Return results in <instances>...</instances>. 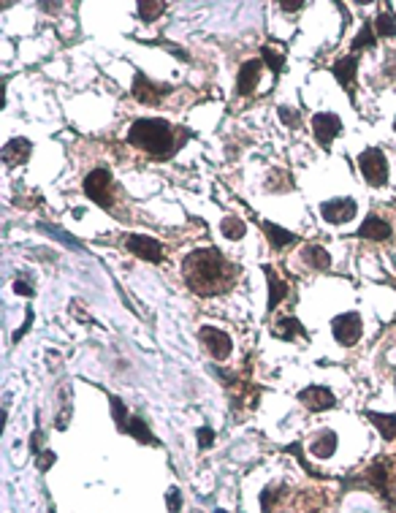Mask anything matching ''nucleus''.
I'll return each mask as SVG.
<instances>
[{
	"label": "nucleus",
	"instance_id": "f257e3e1",
	"mask_svg": "<svg viewBox=\"0 0 396 513\" xmlns=\"http://www.w3.org/2000/svg\"><path fill=\"white\" fill-rule=\"evenodd\" d=\"M182 274H185L188 288L196 291L198 296H220L225 291H231V285L236 283L239 266L231 264L215 248H207L190 253L182 261Z\"/></svg>",
	"mask_w": 396,
	"mask_h": 513
},
{
	"label": "nucleus",
	"instance_id": "f03ea898",
	"mask_svg": "<svg viewBox=\"0 0 396 513\" xmlns=\"http://www.w3.org/2000/svg\"><path fill=\"white\" fill-rule=\"evenodd\" d=\"M128 144H133L136 150H144L147 155L160 160H169L179 150V139L174 136L172 123L166 120H155V117H147V120H136L128 131Z\"/></svg>",
	"mask_w": 396,
	"mask_h": 513
},
{
	"label": "nucleus",
	"instance_id": "7ed1b4c3",
	"mask_svg": "<svg viewBox=\"0 0 396 513\" xmlns=\"http://www.w3.org/2000/svg\"><path fill=\"white\" fill-rule=\"evenodd\" d=\"M85 195L90 201H95L98 207H104V210H112L114 207V195H112V171L109 169H92L90 174L85 177Z\"/></svg>",
	"mask_w": 396,
	"mask_h": 513
},
{
	"label": "nucleus",
	"instance_id": "20e7f679",
	"mask_svg": "<svg viewBox=\"0 0 396 513\" xmlns=\"http://www.w3.org/2000/svg\"><path fill=\"white\" fill-rule=\"evenodd\" d=\"M359 169H361L364 179L372 185V188H383L388 182V160L385 152L380 147H369L359 155Z\"/></svg>",
	"mask_w": 396,
	"mask_h": 513
},
{
	"label": "nucleus",
	"instance_id": "39448f33",
	"mask_svg": "<svg viewBox=\"0 0 396 513\" xmlns=\"http://www.w3.org/2000/svg\"><path fill=\"white\" fill-rule=\"evenodd\" d=\"M331 332H334V339H337L340 345H344V348L356 345V342L361 339V332H364L361 315H359V313L337 315V318L331 320Z\"/></svg>",
	"mask_w": 396,
	"mask_h": 513
},
{
	"label": "nucleus",
	"instance_id": "423d86ee",
	"mask_svg": "<svg viewBox=\"0 0 396 513\" xmlns=\"http://www.w3.org/2000/svg\"><path fill=\"white\" fill-rule=\"evenodd\" d=\"M125 248H128V253H133L136 258L150 261V264H160V261L166 258L163 245H160L157 239H152V236H144V234H131V236L125 239Z\"/></svg>",
	"mask_w": 396,
	"mask_h": 513
},
{
	"label": "nucleus",
	"instance_id": "0eeeda50",
	"mask_svg": "<svg viewBox=\"0 0 396 513\" xmlns=\"http://www.w3.org/2000/svg\"><path fill=\"white\" fill-rule=\"evenodd\" d=\"M359 212V204L356 198H331V201H323L320 204V215L323 220L331 223V226H342V223H350Z\"/></svg>",
	"mask_w": 396,
	"mask_h": 513
},
{
	"label": "nucleus",
	"instance_id": "6e6552de",
	"mask_svg": "<svg viewBox=\"0 0 396 513\" xmlns=\"http://www.w3.org/2000/svg\"><path fill=\"white\" fill-rule=\"evenodd\" d=\"M312 131H315V139L318 144L328 150L334 136H340L342 131V120L334 114V111H320V114H312Z\"/></svg>",
	"mask_w": 396,
	"mask_h": 513
},
{
	"label": "nucleus",
	"instance_id": "1a4fd4ad",
	"mask_svg": "<svg viewBox=\"0 0 396 513\" xmlns=\"http://www.w3.org/2000/svg\"><path fill=\"white\" fill-rule=\"evenodd\" d=\"M198 339L207 345V351L217 361H225L228 356H231V351H234V342H231V337L225 334V332H220V329H215V326H201L198 329Z\"/></svg>",
	"mask_w": 396,
	"mask_h": 513
},
{
	"label": "nucleus",
	"instance_id": "9d476101",
	"mask_svg": "<svg viewBox=\"0 0 396 513\" xmlns=\"http://www.w3.org/2000/svg\"><path fill=\"white\" fill-rule=\"evenodd\" d=\"M299 402L312 413H323V410L337 405V397L326 386H307V389L299 391Z\"/></svg>",
	"mask_w": 396,
	"mask_h": 513
},
{
	"label": "nucleus",
	"instance_id": "9b49d317",
	"mask_svg": "<svg viewBox=\"0 0 396 513\" xmlns=\"http://www.w3.org/2000/svg\"><path fill=\"white\" fill-rule=\"evenodd\" d=\"M169 92H172V87L157 85L152 79H147L144 73L133 76V98H136L138 104H160V98L169 95Z\"/></svg>",
	"mask_w": 396,
	"mask_h": 513
},
{
	"label": "nucleus",
	"instance_id": "f8f14e48",
	"mask_svg": "<svg viewBox=\"0 0 396 513\" xmlns=\"http://www.w3.org/2000/svg\"><path fill=\"white\" fill-rule=\"evenodd\" d=\"M30 152H33V144L28 139H11L3 147V166L17 169V166H22L25 160L30 158Z\"/></svg>",
	"mask_w": 396,
	"mask_h": 513
},
{
	"label": "nucleus",
	"instance_id": "ddd939ff",
	"mask_svg": "<svg viewBox=\"0 0 396 513\" xmlns=\"http://www.w3.org/2000/svg\"><path fill=\"white\" fill-rule=\"evenodd\" d=\"M258 79H260V60H247L239 68V76H236V92L239 95H253Z\"/></svg>",
	"mask_w": 396,
	"mask_h": 513
},
{
	"label": "nucleus",
	"instance_id": "4468645a",
	"mask_svg": "<svg viewBox=\"0 0 396 513\" xmlns=\"http://www.w3.org/2000/svg\"><path fill=\"white\" fill-rule=\"evenodd\" d=\"M359 236L369 239V242H385L391 236V226L383 217H378V215H369L361 223V229H359Z\"/></svg>",
	"mask_w": 396,
	"mask_h": 513
},
{
	"label": "nucleus",
	"instance_id": "2eb2a0df",
	"mask_svg": "<svg viewBox=\"0 0 396 513\" xmlns=\"http://www.w3.org/2000/svg\"><path fill=\"white\" fill-rule=\"evenodd\" d=\"M356 66H359V57L356 54H344L342 60H337L334 66H331V73L340 79V85H342L347 92H353V79H356Z\"/></svg>",
	"mask_w": 396,
	"mask_h": 513
},
{
	"label": "nucleus",
	"instance_id": "dca6fc26",
	"mask_svg": "<svg viewBox=\"0 0 396 513\" xmlns=\"http://www.w3.org/2000/svg\"><path fill=\"white\" fill-rule=\"evenodd\" d=\"M263 272H266V283H269V301H266V310L272 313V310H277V304L288 296V283L280 280V274H277L272 266H263Z\"/></svg>",
	"mask_w": 396,
	"mask_h": 513
},
{
	"label": "nucleus",
	"instance_id": "f3484780",
	"mask_svg": "<svg viewBox=\"0 0 396 513\" xmlns=\"http://www.w3.org/2000/svg\"><path fill=\"white\" fill-rule=\"evenodd\" d=\"M301 261L310 266V269L326 272L328 266H331V255H328L326 248H320V245H304V250H301Z\"/></svg>",
	"mask_w": 396,
	"mask_h": 513
},
{
	"label": "nucleus",
	"instance_id": "a211bd4d",
	"mask_svg": "<svg viewBox=\"0 0 396 513\" xmlns=\"http://www.w3.org/2000/svg\"><path fill=\"white\" fill-rule=\"evenodd\" d=\"M366 418L380 429L383 440H394L396 437V416L394 413H375V410H366Z\"/></svg>",
	"mask_w": 396,
	"mask_h": 513
},
{
	"label": "nucleus",
	"instance_id": "6ab92c4d",
	"mask_svg": "<svg viewBox=\"0 0 396 513\" xmlns=\"http://www.w3.org/2000/svg\"><path fill=\"white\" fill-rule=\"evenodd\" d=\"M310 451L318 457V459H328V457H334V451H337V435H334L331 429L320 432V435L310 442Z\"/></svg>",
	"mask_w": 396,
	"mask_h": 513
},
{
	"label": "nucleus",
	"instance_id": "aec40b11",
	"mask_svg": "<svg viewBox=\"0 0 396 513\" xmlns=\"http://www.w3.org/2000/svg\"><path fill=\"white\" fill-rule=\"evenodd\" d=\"M260 229H263V234L272 239V245H275L277 250H282V248H288V245H293L296 242V234H291V231H285V229H280V226H275V223H260Z\"/></svg>",
	"mask_w": 396,
	"mask_h": 513
},
{
	"label": "nucleus",
	"instance_id": "412c9836",
	"mask_svg": "<svg viewBox=\"0 0 396 513\" xmlns=\"http://www.w3.org/2000/svg\"><path fill=\"white\" fill-rule=\"evenodd\" d=\"M272 334H275L277 339H293V337H304V329H301L299 318L285 315V318H280V323L272 329Z\"/></svg>",
	"mask_w": 396,
	"mask_h": 513
},
{
	"label": "nucleus",
	"instance_id": "4be33fe9",
	"mask_svg": "<svg viewBox=\"0 0 396 513\" xmlns=\"http://www.w3.org/2000/svg\"><path fill=\"white\" fill-rule=\"evenodd\" d=\"M375 36L396 38V14L391 8H385L383 14H378V19H375Z\"/></svg>",
	"mask_w": 396,
	"mask_h": 513
},
{
	"label": "nucleus",
	"instance_id": "5701e85b",
	"mask_svg": "<svg viewBox=\"0 0 396 513\" xmlns=\"http://www.w3.org/2000/svg\"><path fill=\"white\" fill-rule=\"evenodd\" d=\"M372 47H378L375 25H372V22H364L361 30H359V36L353 38V54L359 52V49H372Z\"/></svg>",
	"mask_w": 396,
	"mask_h": 513
},
{
	"label": "nucleus",
	"instance_id": "b1692460",
	"mask_svg": "<svg viewBox=\"0 0 396 513\" xmlns=\"http://www.w3.org/2000/svg\"><path fill=\"white\" fill-rule=\"evenodd\" d=\"M131 437H136L138 442H155V435L150 432V426L144 424V418H138V416H131V421H128V429H125Z\"/></svg>",
	"mask_w": 396,
	"mask_h": 513
},
{
	"label": "nucleus",
	"instance_id": "393cba45",
	"mask_svg": "<svg viewBox=\"0 0 396 513\" xmlns=\"http://www.w3.org/2000/svg\"><path fill=\"white\" fill-rule=\"evenodd\" d=\"M269 191H293V177L285 171V169H275L269 174V182H266Z\"/></svg>",
	"mask_w": 396,
	"mask_h": 513
},
{
	"label": "nucleus",
	"instance_id": "a878e982",
	"mask_svg": "<svg viewBox=\"0 0 396 513\" xmlns=\"http://www.w3.org/2000/svg\"><path fill=\"white\" fill-rule=\"evenodd\" d=\"M38 229L44 231V234H49V236H54V239H60V242H63V245H68V248L85 250V245H82L79 239H73V236H71V234H66V231L60 229V226H44V223H41Z\"/></svg>",
	"mask_w": 396,
	"mask_h": 513
},
{
	"label": "nucleus",
	"instance_id": "bb28decb",
	"mask_svg": "<svg viewBox=\"0 0 396 513\" xmlns=\"http://www.w3.org/2000/svg\"><path fill=\"white\" fill-rule=\"evenodd\" d=\"M220 229H223V236L225 239H241L244 236V223H241L239 217H223V223H220Z\"/></svg>",
	"mask_w": 396,
	"mask_h": 513
},
{
	"label": "nucleus",
	"instance_id": "cd10ccee",
	"mask_svg": "<svg viewBox=\"0 0 396 513\" xmlns=\"http://www.w3.org/2000/svg\"><path fill=\"white\" fill-rule=\"evenodd\" d=\"M369 481H372V486H378V492H385V489H388V470H385L383 461H375V464L369 467Z\"/></svg>",
	"mask_w": 396,
	"mask_h": 513
},
{
	"label": "nucleus",
	"instance_id": "c85d7f7f",
	"mask_svg": "<svg viewBox=\"0 0 396 513\" xmlns=\"http://www.w3.org/2000/svg\"><path fill=\"white\" fill-rule=\"evenodd\" d=\"M109 405H112V416H114L117 426L125 432V429H128V421H131V416H128V410H125V402H122L120 397H109Z\"/></svg>",
	"mask_w": 396,
	"mask_h": 513
},
{
	"label": "nucleus",
	"instance_id": "c756f323",
	"mask_svg": "<svg viewBox=\"0 0 396 513\" xmlns=\"http://www.w3.org/2000/svg\"><path fill=\"white\" fill-rule=\"evenodd\" d=\"M136 11L144 22H155V19L166 11V3H138Z\"/></svg>",
	"mask_w": 396,
	"mask_h": 513
},
{
	"label": "nucleus",
	"instance_id": "7c9ffc66",
	"mask_svg": "<svg viewBox=\"0 0 396 513\" xmlns=\"http://www.w3.org/2000/svg\"><path fill=\"white\" fill-rule=\"evenodd\" d=\"M260 54H263L266 66H272V71H275V76H277V73H280V71H282V66H285L282 54H277L275 49H269V47H263V49H260Z\"/></svg>",
	"mask_w": 396,
	"mask_h": 513
},
{
	"label": "nucleus",
	"instance_id": "2f4dec72",
	"mask_svg": "<svg viewBox=\"0 0 396 513\" xmlns=\"http://www.w3.org/2000/svg\"><path fill=\"white\" fill-rule=\"evenodd\" d=\"M280 111V120L288 125V128H299L301 125V114L296 111V109H291V107H280L277 109Z\"/></svg>",
	"mask_w": 396,
	"mask_h": 513
},
{
	"label": "nucleus",
	"instance_id": "473e14b6",
	"mask_svg": "<svg viewBox=\"0 0 396 513\" xmlns=\"http://www.w3.org/2000/svg\"><path fill=\"white\" fill-rule=\"evenodd\" d=\"M54 461H57V457H54L52 451H41V454H38V459H35V467H38L41 473H47Z\"/></svg>",
	"mask_w": 396,
	"mask_h": 513
},
{
	"label": "nucleus",
	"instance_id": "72a5a7b5",
	"mask_svg": "<svg viewBox=\"0 0 396 513\" xmlns=\"http://www.w3.org/2000/svg\"><path fill=\"white\" fill-rule=\"evenodd\" d=\"M196 437H198V445H201V448H212V442H215V432H212L209 426H198Z\"/></svg>",
	"mask_w": 396,
	"mask_h": 513
},
{
	"label": "nucleus",
	"instance_id": "f704fd0d",
	"mask_svg": "<svg viewBox=\"0 0 396 513\" xmlns=\"http://www.w3.org/2000/svg\"><path fill=\"white\" fill-rule=\"evenodd\" d=\"M179 508H182V492H179L176 486H172V489H169V511L179 513Z\"/></svg>",
	"mask_w": 396,
	"mask_h": 513
},
{
	"label": "nucleus",
	"instance_id": "c9c22d12",
	"mask_svg": "<svg viewBox=\"0 0 396 513\" xmlns=\"http://www.w3.org/2000/svg\"><path fill=\"white\" fill-rule=\"evenodd\" d=\"M14 294H19V296H33V288L28 283H22V280H17L14 283Z\"/></svg>",
	"mask_w": 396,
	"mask_h": 513
},
{
	"label": "nucleus",
	"instance_id": "e433bc0d",
	"mask_svg": "<svg viewBox=\"0 0 396 513\" xmlns=\"http://www.w3.org/2000/svg\"><path fill=\"white\" fill-rule=\"evenodd\" d=\"M30 323H33V310H28V318H25V326H22L19 332H14V342H17L19 337H22V334H25V332H28V329H30Z\"/></svg>",
	"mask_w": 396,
	"mask_h": 513
},
{
	"label": "nucleus",
	"instance_id": "4c0bfd02",
	"mask_svg": "<svg viewBox=\"0 0 396 513\" xmlns=\"http://www.w3.org/2000/svg\"><path fill=\"white\" fill-rule=\"evenodd\" d=\"M280 8L282 11H299V8H304V3H280Z\"/></svg>",
	"mask_w": 396,
	"mask_h": 513
},
{
	"label": "nucleus",
	"instance_id": "58836bf2",
	"mask_svg": "<svg viewBox=\"0 0 396 513\" xmlns=\"http://www.w3.org/2000/svg\"><path fill=\"white\" fill-rule=\"evenodd\" d=\"M215 513H228V511H225V508H217V511H215Z\"/></svg>",
	"mask_w": 396,
	"mask_h": 513
},
{
	"label": "nucleus",
	"instance_id": "ea45409f",
	"mask_svg": "<svg viewBox=\"0 0 396 513\" xmlns=\"http://www.w3.org/2000/svg\"><path fill=\"white\" fill-rule=\"evenodd\" d=\"M394 131H396V120H394Z\"/></svg>",
	"mask_w": 396,
	"mask_h": 513
}]
</instances>
